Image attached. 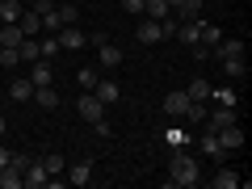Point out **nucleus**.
I'll use <instances>...</instances> for the list:
<instances>
[{"label":"nucleus","instance_id":"f257e3e1","mask_svg":"<svg viewBox=\"0 0 252 189\" xmlns=\"http://www.w3.org/2000/svg\"><path fill=\"white\" fill-rule=\"evenodd\" d=\"M202 181V160L189 156L185 147L172 152V168H168V185H198Z\"/></svg>","mask_w":252,"mask_h":189},{"label":"nucleus","instance_id":"f03ea898","mask_svg":"<svg viewBox=\"0 0 252 189\" xmlns=\"http://www.w3.org/2000/svg\"><path fill=\"white\" fill-rule=\"evenodd\" d=\"M89 42H97V59H101V67H109V72H114L118 63H122V46H114L105 34H93Z\"/></svg>","mask_w":252,"mask_h":189},{"label":"nucleus","instance_id":"7ed1b4c3","mask_svg":"<svg viewBox=\"0 0 252 189\" xmlns=\"http://www.w3.org/2000/svg\"><path fill=\"white\" fill-rule=\"evenodd\" d=\"M202 122H206L210 135H219V130H227V126L235 122V109H231V105H223V109H206V118H202Z\"/></svg>","mask_w":252,"mask_h":189},{"label":"nucleus","instance_id":"20e7f679","mask_svg":"<svg viewBox=\"0 0 252 189\" xmlns=\"http://www.w3.org/2000/svg\"><path fill=\"white\" fill-rule=\"evenodd\" d=\"M76 114H80L84 122H97V118H105V105L97 101V93H84V97L76 101Z\"/></svg>","mask_w":252,"mask_h":189},{"label":"nucleus","instance_id":"39448f33","mask_svg":"<svg viewBox=\"0 0 252 189\" xmlns=\"http://www.w3.org/2000/svg\"><path fill=\"white\" fill-rule=\"evenodd\" d=\"M177 42H185V46H198L202 42V17H193V21H177Z\"/></svg>","mask_w":252,"mask_h":189},{"label":"nucleus","instance_id":"423d86ee","mask_svg":"<svg viewBox=\"0 0 252 189\" xmlns=\"http://www.w3.org/2000/svg\"><path fill=\"white\" fill-rule=\"evenodd\" d=\"M93 93H97V101H101L105 109L122 101V84H118V80H97V84H93Z\"/></svg>","mask_w":252,"mask_h":189},{"label":"nucleus","instance_id":"0eeeda50","mask_svg":"<svg viewBox=\"0 0 252 189\" xmlns=\"http://www.w3.org/2000/svg\"><path fill=\"white\" fill-rule=\"evenodd\" d=\"M189 105H193V101H189V93H185V89H172L168 97H164V109H168L172 118H185V114H189Z\"/></svg>","mask_w":252,"mask_h":189},{"label":"nucleus","instance_id":"6e6552de","mask_svg":"<svg viewBox=\"0 0 252 189\" xmlns=\"http://www.w3.org/2000/svg\"><path fill=\"white\" fill-rule=\"evenodd\" d=\"M55 38H59V51H80V46L89 42V38L80 34V26H63V30H59Z\"/></svg>","mask_w":252,"mask_h":189},{"label":"nucleus","instance_id":"1a4fd4ad","mask_svg":"<svg viewBox=\"0 0 252 189\" xmlns=\"http://www.w3.org/2000/svg\"><path fill=\"white\" fill-rule=\"evenodd\" d=\"M219 143H223V152H240V147H244V126L231 122L227 130H219Z\"/></svg>","mask_w":252,"mask_h":189},{"label":"nucleus","instance_id":"9d476101","mask_svg":"<svg viewBox=\"0 0 252 189\" xmlns=\"http://www.w3.org/2000/svg\"><path fill=\"white\" fill-rule=\"evenodd\" d=\"M21 181H26V189H42V185H51V172H46L42 164L34 160V164H30L26 172H21Z\"/></svg>","mask_w":252,"mask_h":189},{"label":"nucleus","instance_id":"9b49d317","mask_svg":"<svg viewBox=\"0 0 252 189\" xmlns=\"http://www.w3.org/2000/svg\"><path fill=\"white\" fill-rule=\"evenodd\" d=\"M30 84H34V89H46V84H55L51 59H34V72H30Z\"/></svg>","mask_w":252,"mask_h":189},{"label":"nucleus","instance_id":"f8f14e48","mask_svg":"<svg viewBox=\"0 0 252 189\" xmlns=\"http://www.w3.org/2000/svg\"><path fill=\"white\" fill-rule=\"evenodd\" d=\"M139 42H143V46L164 42V30H160V21H152V17H143V21H139Z\"/></svg>","mask_w":252,"mask_h":189},{"label":"nucleus","instance_id":"ddd939ff","mask_svg":"<svg viewBox=\"0 0 252 189\" xmlns=\"http://www.w3.org/2000/svg\"><path fill=\"white\" fill-rule=\"evenodd\" d=\"M9 97L13 101H34V84H30V76H13V80H9Z\"/></svg>","mask_w":252,"mask_h":189},{"label":"nucleus","instance_id":"4468645a","mask_svg":"<svg viewBox=\"0 0 252 189\" xmlns=\"http://www.w3.org/2000/svg\"><path fill=\"white\" fill-rule=\"evenodd\" d=\"M215 55H219V59H235V55H244V38H219Z\"/></svg>","mask_w":252,"mask_h":189},{"label":"nucleus","instance_id":"2eb2a0df","mask_svg":"<svg viewBox=\"0 0 252 189\" xmlns=\"http://www.w3.org/2000/svg\"><path fill=\"white\" fill-rule=\"evenodd\" d=\"M210 185H215V189H235V185H244V177L235 168H219L215 177H210Z\"/></svg>","mask_w":252,"mask_h":189},{"label":"nucleus","instance_id":"dca6fc26","mask_svg":"<svg viewBox=\"0 0 252 189\" xmlns=\"http://www.w3.org/2000/svg\"><path fill=\"white\" fill-rule=\"evenodd\" d=\"M17 26H21V34H26V38H38V34H42V17H38L34 9H26V13H21V21H17Z\"/></svg>","mask_w":252,"mask_h":189},{"label":"nucleus","instance_id":"f3484780","mask_svg":"<svg viewBox=\"0 0 252 189\" xmlns=\"http://www.w3.org/2000/svg\"><path fill=\"white\" fill-rule=\"evenodd\" d=\"M143 17H152V21H164V17H172L168 0H143Z\"/></svg>","mask_w":252,"mask_h":189},{"label":"nucleus","instance_id":"a211bd4d","mask_svg":"<svg viewBox=\"0 0 252 189\" xmlns=\"http://www.w3.org/2000/svg\"><path fill=\"white\" fill-rule=\"evenodd\" d=\"M223 63V72L231 76V80H244V76H248V59H244V55H235V59H219Z\"/></svg>","mask_w":252,"mask_h":189},{"label":"nucleus","instance_id":"6ab92c4d","mask_svg":"<svg viewBox=\"0 0 252 189\" xmlns=\"http://www.w3.org/2000/svg\"><path fill=\"white\" fill-rule=\"evenodd\" d=\"M0 189H26V181H21V168L4 164V168H0Z\"/></svg>","mask_w":252,"mask_h":189},{"label":"nucleus","instance_id":"aec40b11","mask_svg":"<svg viewBox=\"0 0 252 189\" xmlns=\"http://www.w3.org/2000/svg\"><path fill=\"white\" fill-rule=\"evenodd\" d=\"M89 181H93V160L72 164V177H67V185H89Z\"/></svg>","mask_w":252,"mask_h":189},{"label":"nucleus","instance_id":"412c9836","mask_svg":"<svg viewBox=\"0 0 252 189\" xmlns=\"http://www.w3.org/2000/svg\"><path fill=\"white\" fill-rule=\"evenodd\" d=\"M21 13H26V4H17V0H0V21H4V26L21 21Z\"/></svg>","mask_w":252,"mask_h":189},{"label":"nucleus","instance_id":"4be33fe9","mask_svg":"<svg viewBox=\"0 0 252 189\" xmlns=\"http://www.w3.org/2000/svg\"><path fill=\"white\" fill-rule=\"evenodd\" d=\"M202 156H206V160H223V143H219V135H210L206 130V139H202Z\"/></svg>","mask_w":252,"mask_h":189},{"label":"nucleus","instance_id":"5701e85b","mask_svg":"<svg viewBox=\"0 0 252 189\" xmlns=\"http://www.w3.org/2000/svg\"><path fill=\"white\" fill-rule=\"evenodd\" d=\"M34 101H38V109H55V105H59V93H55V84L34 89Z\"/></svg>","mask_w":252,"mask_h":189},{"label":"nucleus","instance_id":"b1692460","mask_svg":"<svg viewBox=\"0 0 252 189\" xmlns=\"http://www.w3.org/2000/svg\"><path fill=\"white\" fill-rule=\"evenodd\" d=\"M38 164H42V168H46V172H51V177H59V172H63V168H67V160H63V156H59V152H42V160H38Z\"/></svg>","mask_w":252,"mask_h":189},{"label":"nucleus","instance_id":"393cba45","mask_svg":"<svg viewBox=\"0 0 252 189\" xmlns=\"http://www.w3.org/2000/svg\"><path fill=\"white\" fill-rule=\"evenodd\" d=\"M164 143H168L172 152H181V147H189V135L181 130V126H168V130H164Z\"/></svg>","mask_w":252,"mask_h":189},{"label":"nucleus","instance_id":"a878e982","mask_svg":"<svg viewBox=\"0 0 252 189\" xmlns=\"http://www.w3.org/2000/svg\"><path fill=\"white\" fill-rule=\"evenodd\" d=\"M0 42H4V46H21V42H26V34H21V26H17V21L0 30Z\"/></svg>","mask_w":252,"mask_h":189},{"label":"nucleus","instance_id":"bb28decb","mask_svg":"<svg viewBox=\"0 0 252 189\" xmlns=\"http://www.w3.org/2000/svg\"><path fill=\"white\" fill-rule=\"evenodd\" d=\"M185 93H189V101H210V93H215V89H210V80H193Z\"/></svg>","mask_w":252,"mask_h":189},{"label":"nucleus","instance_id":"cd10ccee","mask_svg":"<svg viewBox=\"0 0 252 189\" xmlns=\"http://www.w3.org/2000/svg\"><path fill=\"white\" fill-rule=\"evenodd\" d=\"M17 63H21V51H17V46H0V67H9V72H13Z\"/></svg>","mask_w":252,"mask_h":189},{"label":"nucleus","instance_id":"c85d7f7f","mask_svg":"<svg viewBox=\"0 0 252 189\" xmlns=\"http://www.w3.org/2000/svg\"><path fill=\"white\" fill-rule=\"evenodd\" d=\"M38 17H42V30H46V34H59V30H63L59 9H51V13H38Z\"/></svg>","mask_w":252,"mask_h":189},{"label":"nucleus","instance_id":"c756f323","mask_svg":"<svg viewBox=\"0 0 252 189\" xmlns=\"http://www.w3.org/2000/svg\"><path fill=\"white\" fill-rule=\"evenodd\" d=\"M38 55H42V59H55V55H59V38H55V34H46L42 42H38Z\"/></svg>","mask_w":252,"mask_h":189},{"label":"nucleus","instance_id":"7c9ffc66","mask_svg":"<svg viewBox=\"0 0 252 189\" xmlns=\"http://www.w3.org/2000/svg\"><path fill=\"white\" fill-rule=\"evenodd\" d=\"M76 80H80V89H84V93H93V84H97L101 76H97V67H80V72H76Z\"/></svg>","mask_w":252,"mask_h":189},{"label":"nucleus","instance_id":"2f4dec72","mask_svg":"<svg viewBox=\"0 0 252 189\" xmlns=\"http://www.w3.org/2000/svg\"><path fill=\"white\" fill-rule=\"evenodd\" d=\"M17 51H21V63H34V59H42V55H38V42H34V38H26V42H21Z\"/></svg>","mask_w":252,"mask_h":189},{"label":"nucleus","instance_id":"473e14b6","mask_svg":"<svg viewBox=\"0 0 252 189\" xmlns=\"http://www.w3.org/2000/svg\"><path fill=\"white\" fill-rule=\"evenodd\" d=\"M55 9H59V21H63V26H76V17H80L76 4H55Z\"/></svg>","mask_w":252,"mask_h":189},{"label":"nucleus","instance_id":"72a5a7b5","mask_svg":"<svg viewBox=\"0 0 252 189\" xmlns=\"http://www.w3.org/2000/svg\"><path fill=\"white\" fill-rule=\"evenodd\" d=\"M210 97H215L219 105H231V109H235V101H240V97H235V89H215Z\"/></svg>","mask_w":252,"mask_h":189},{"label":"nucleus","instance_id":"f704fd0d","mask_svg":"<svg viewBox=\"0 0 252 189\" xmlns=\"http://www.w3.org/2000/svg\"><path fill=\"white\" fill-rule=\"evenodd\" d=\"M34 160H38V156H30V152H13V160H9V164H13V168H21V172H26L30 164H34Z\"/></svg>","mask_w":252,"mask_h":189},{"label":"nucleus","instance_id":"c9c22d12","mask_svg":"<svg viewBox=\"0 0 252 189\" xmlns=\"http://www.w3.org/2000/svg\"><path fill=\"white\" fill-rule=\"evenodd\" d=\"M122 9L126 13H143V0H122Z\"/></svg>","mask_w":252,"mask_h":189},{"label":"nucleus","instance_id":"e433bc0d","mask_svg":"<svg viewBox=\"0 0 252 189\" xmlns=\"http://www.w3.org/2000/svg\"><path fill=\"white\" fill-rule=\"evenodd\" d=\"M55 9V0H38V4H34V13H51Z\"/></svg>","mask_w":252,"mask_h":189},{"label":"nucleus","instance_id":"4c0bfd02","mask_svg":"<svg viewBox=\"0 0 252 189\" xmlns=\"http://www.w3.org/2000/svg\"><path fill=\"white\" fill-rule=\"evenodd\" d=\"M13 160V152H9V147H4V143H0V168H4V164H9Z\"/></svg>","mask_w":252,"mask_h":189},{"label":"nucleus","instance_id":"58836bf2","mask_svg":"<svg viewBox=\"0 0 252 189\" xmlns=\"http://www.w3.org/2000/svg\"><path fill=\"white\" fill-rule=\"evenodd\" d=\"M4 130H9V122H4V118H0V139H4Z\"/></svg>","mask_w":252,"mask_h":189}]
</instances>
